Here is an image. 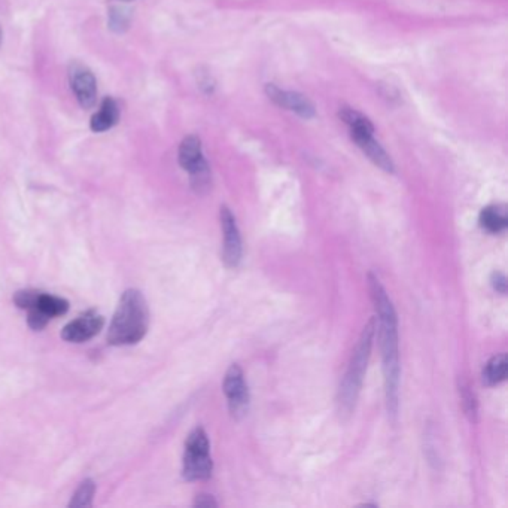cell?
I'll use <instances>...</instances> for the list:
<instances>
[{
    "label": "cell",
    "instance_id": "1",
    "mask_svg": "<svg viewBox=\"0 0 508 508\" xmlns=\"http://www.w3.org/2000/svg\"><path fill=\"white\" fill-rule=\"evenodd\" d=\"M370 292L377 312L378 344H380L386 408L391 417L398 412V394H400V349H398V316L395 307L383 285L373 273L368 274Z\"/></svg>",
    "mask_w": 508,
    "mask_h": 508
},
{
    "label": "cell",
    "instance_id": "19",
    "mask_svg": "<svg viewBox=\"0 0 508 508\" xmlns=\"http://www.w3.org/2000/svg\"><path fill=\"white\" fill-rule=\"evenodd\" d=\"M461 391V400H462V404H464V410L465 413L471 417V419H475V414H477V403H475V398H474V394L470 391V387H468L466 385H461L459 387Z\"/></svg>",
    "mask_w": 508,
    "mask_h": 508
},
{
    "label": "cell",
    "instance_id": "15",
    "mask_svg": "<svg viewBox=\"0 0 508 508\" xmlns=\"http://www.w3.org/2000/svg\"><path fill=\"white\" fill-rule=\"evenodd\" d=\"M338 118L351 128V136H360V134H373L374 133V125L371 124L370 119L364 116L361 112L355 111L352 107L343 106L338 111Z\"/></svg>",
    "mask_w": 508,
    "mask_h": 508
},
{
    "label": "cell",
    "instance_id": "6",
    "mask_svg": "<svg viewBox=\"0 0 508 508\" xmlns=\"http://www.w3.org/2000/svg\"><path fill=\"white\" fill-rule=\"evenodd\" d=\"M222 387L231 416L234 419H240L247 413L249 408V389L240 365H230L225 373Z\"/></svg>",
    "mask_w": 508,
    "mask_h": 508
},
{
    "label": "cell",
    "instance_id": "3",
    "mask_svg": "<svg viewBox=\"0 0 508 508\" xmlns=\"http://www.w3.org/2000/svg\"><path fill=\"white\" fill-rule=\"evenodd\" d=\"M376 317H371L364 326L360 335V340L356 343L355 351L352 353L351 362H349L347 371L343 377L340 391H338V412L342 416H351L355 410V405L360 396L364 376L367 371L368 361L371 356L373 342L376 335Z\"/></svg>",
    "mask_w": 508,
    "mask_h": 508
},
{
    "label": "cell",
    "instance_id": "2",
    "mask_svg": "<svg viewBox=\"0 0 508 508\" xmlns=\"http://www.w3.org/2000/svg\"><path fill=\"white\" fill-rule=\"evenodd\" d=\"M149 326V308L139 290H127L119 298L109 325L107 342L112 346H130L142 340Z\"/></svg>",
    "mask_w": 508,
    "mask_h": 508
},
{
    "label": "cell",
    "instance_id": "17",
    "mask_svg": "<svg viewBox=\"0 0 508 508\" xmlns=\"http://www.w3.org/2000/svg\"><path fill=\"white\" fill-rule=\"evenodd\" d=\"M132 23V11L125 6H112L109 11V28L114 33L127 32Z\"/></svg>",
    "mask_w": 508,
    "mask_h": 508
},
{
    "label": "cell",
    "instance_id": "14",
    "mask_svg": "<svg viewBox=\"0 0 508 508\" xmlns=\"http://www.w3.org/2000/svg\"><path fill=\"white\" fill-rule=\"evenodd\" d=\"M480 225L484 228L486 231L492 234L502 233L507 230L508 227V215H507V207L501 204H492L484 207L480 212Z\"/></svg>",
    "mask_w": 508,
    "mask_h": 508
},
{
    "label": "cell",
    "instance_id": "12",
    "mask_svg": "<svg viewBox=\"0 0 508 508\" xmlns=\"http://www.w3.org/2000/svg\"><path fill=\"white\" fill-rule=\"evenodd\" d=\"M352 141L356 143V146L361 149V151L370 158V160L382 170L387 173H394L395 166L392 158L389 157L385 149L380 146L373 134H360V136H351Z\"/></svg>",
    "mask_w": 508,
    "mask_h": 508
},
{
    "label": "cell",
    "instance_id": "18",
    "mask_svg": "<svg viewBox=\"0 0 508 508\" xmlns=\"http://www.w3.org/2000/svg\"><path fill=\"white\" fill-rule=\"evenodd\" d=\"M94 493H96V483L91 479H85L73 493L71 502H69V507L71 508L89 507L93 504Z\"/></svg>",
    "mask_w": 508,
    "mask_h": 508
},
{
    "label": "cell",
    "instance_id": "9",
    "mask_svg": "<svg viewBox=\"0 0 508 508\" xmlns=\"http://www.w3.org/2000/svg\"><path fill=\"white\" fill-rule=\"evenodd\" d=\"M105 317L96 310H88L69 322L62 330V338L67 343H85L103 330Z\"/></svg>",
    "mask_w": 508,
    "mask_h": 508
},
{
    "label": "cell",
    "instance_id": "10",
    "mask_svg": "<svg viewBox=\"0 0 508 508\" xmlns=\"http://www.w3.org/2000/svg\"><path fill=\"white\" fill-rule=\"evenodd\" d=\"M265 94L270 100L285 109H290V111L300 115L301 118L310 119L316 115L313 103L308 100V98L297 91H286V89H281L274 84H267L265 85Z\"/></svg>",
    "mask_w": 508,
    "mask_h": 508
},
{
    "label": "cell",
    "instance_id": "22",
    "mask_svg": "<svg viewBox=\"0 0 508 508\" xmlns=\"http://www.w3.org/2000/svg\"><path fill=\"white\" fill-rule=\"evenodd\" d=\"M0 42H2V28H0Z\"/></svg>",
    "mask_w": 508,
    "mask_h": 508
},
{
    "label": "cell",
    "instance_id": "13",
    "mask_svg": "<svg viewBox=\"0 0 508 508\" xmlns=\"http://www.w3.org/2000/svg\"><path fill=\"white\" fill-rule=\"evenodd\" d=\"M119 119V107L112 97H105L100 105L98 112H96L91 118L89 127L94 133H103L111 130Z\"/></svg>",
    "mask_w": 508,
    "mask_h": 508
},
{
    "label": "cell",
    "instance_id": "11",
    "mask_svg": "<svg viewBox=\"0 0 508 508\" xmlns=\"http://www.w3.org/2000/svg\"><path fill=\"white\" fill-rule=\"evenodd\" d=\"M177 160H179V166H181L184 170H186L189 175H194L209 167L206 158L203 155L200 139L194 134L186 136L182 141L181 146H179Z\"/></svg>",
    "mask_w": 508,
    "mask_h": 508
},
{
    "label": "cell",
    "instance_id": "4",
    "mask_svg": "<svg viewBox=\"0 0 508 508\" xmlns=\"http://www.w3.org/2000/svg\"><path fill=\"white\" fill-rule=\"evenodd\" d=\"M213 471L211 443L203 428H195L188 435L184 453V479L188 482L207 480Z\"/></svg>",
    "mask_w": 508,
    "mask_h": 508
},
{
    "label": "cell",
    "instance_id": "7",
    "mask_svg": "<svg viewBox=\"0 0 508 508\" xmlns=\"http://www.w3.org/2000/svg\"><path fill=\"white\" fill-rule=\"evenodd\" d=\"M221 228L224 233V246H222V261L228 268H236L242 261V237L238 231L236 216L227 206H221Z\"/></svg>",
    "mask_w": 508,
    "mask_h": 508
},
{
    "label": "cell",
    "instance_id": "8",
    "mask_svg": "<svg viewBox=\"0 0 508 508\" xmlns=\"http://www.w3.org/2000/svg\"><path fill=\"white\" fill-rule=\"evenodd\" d=\"M69 82L78 103L84 109H89L97 100V81L89 69L81 63L73 62L69 66Z\"/></svg>",
    "mask_w": 508,
    "mask_h": 508
},
{
    "label": "cell",
    "instance_id": "5",
    "mask_svg": "<svg viewBox=\"0 0 508 508\" xmlns=\"http://www.w3.org/2000/svg\"><path fill=\"white\" fill-rule=\"evenodd\" d=\"M69 310V301L62 297H55L37 291L35 301L27 308V324L33 331H41L49 319L63 316Z\"/></svg>",
    "mask_w": 508,
    "mask_h": 508
},
{
    "label": "cell",
    "instance_id": "20",
    "mask_svg": "<svg viewBox=\"0 0 508 508\" xmlns=\"http://www.w3.org/2000/svg\"><path fill=\"white\" fill-rule=\"evenodd\" d=\"M491 282H492V286H493V290L496 292H500V294L507 292V277H505V274H502L500 272H495L491 277Z\"/></svg>",
    "mask_w": 508,
    "mask_h": 508
},
{
    "label": "cell",
    "instance_id": "21",
    "mask_svg": "<svg viewBox=\"0 0 508 508\" xmlns=\"http://www.w3.org/2000/svg\"><path fill=\"white\" fill-rule=\"evenodd\" d=\"M195 507H200V508H211V507H218V502L213 500L212 495H198L197 500L194 502Z\"/></svg>",
    "mask_w": 508,
    "mask_h": 508
},
{
    "label": "cell",
    "instance_id": "16",
    "mask_svg": "<svg viewBox=\"0 0 508 508\" xmlns=\"http://www.w3.org/2000/svg\"><path fill=\"white\" fill-rule=\"evenodd\" d=\"M508 370V360L505 353H500L492 356L489 361L486 362L483 368V382L487 386L500 385L505 380Z\"/></svg>",
    "mask_w": 508,
    "mask_h": 508
}]
</instances>
